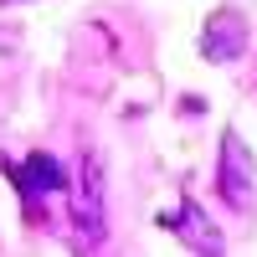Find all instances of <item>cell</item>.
Returning a JSON list of instances; mask_svg holds the SVG:
<instances>
[{
	"label": "cell",
	"mask_w": 257,
	"mask_h": 257,
	"mask_svg": "<svg viewBox=\"0 0 257 257\" xmlns=\"http://www.w3.org/2000/svg\"><path fill=\"white\" fill-rule=\"evenodd\" d=\"M247 52V16L237 6H221L201 26V57L206 62H237Z\"/></svg>",
	"instance_id": "3957f363"
},
{
	"label": "cell",
	"mask_w": 257,
	"mask_h": 257,
	"mask_svg": "<svg viewBox=\"0 0 257 257\" xmlns=\"http://www.w3.org/2000/svg\"><path fill=\"white\" fill-rule=\"evenodd\" d=\"M0 6H16V0H0Z\"/></svg>",
	"instance_id": "8992f818"
},
{
	"label": "cell",
	"mask_w": 257,
	"mask_h": 257,
	"mask_svg": "<svg viewBox=\"0 0 257 257\" xmlns=\"http://www.w3.org/2000/svg\"><path fill=\"white\" fill-rule=\"evenodd\" d=\"M160 226H165V231H175V237H180L190 252H196V257H226L221 231H216V221L206 216V206H201V201H180V211L160 216Z\"/></svg>",
	"instance_id": "277c9868"
},
{
	"label": "cell",
	"mask_w": 257,
	"mask_h": 257,
	"mask_svg": "<svg viewBox=\"0 0 257 257\" xmlns=\"http://www.w3.org/2000/svg\"><path fill=\"white\" fill-rule=\"evenodd\" d=\"M216 196L231 211H252L257 201V165H252V149L237 128H221V160H216Z\"/></svg>",
	"instance_id": "7a4b0ae2"
},
{
	"label": "cell",
	"mask_w": 257,
	"mask_h": 257,
	"mask_svg": "<svg viewBox=\"0 0 257 257\" xmlns=\"http://www.w3.org/2000/svg\"><path fill=\"white\" fill-rule=\"evenodd\" d=\"M72 226L77 242L103 247L108 242V160L98 144L77 149V175H72Z\"/></svg>",
	"instance_id": "6da1fadb"
},
{
	"label": "cell",
	"mask_w": 257,
	"mask_h": 257,
	"mask_svg": "<svg viewBox=\"0 0 257 257\" xmlns=\"http://www.w3.org/2000/svg\"><path fill=\"white\" fill-rule=\"evenodd\" d=\"M11 180L21 190V201H26V211L36 216V201L52 196V190H67V175H62V165L47 155V149H36V155H26V165H6Z\"/></svg>",
	"instance_id": "5b68a950"
}]
</instances>
